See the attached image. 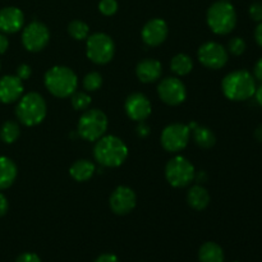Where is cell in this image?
Returning a JSON list of instances; mask_svg holds the SVG:
<instances>
[{
	"instance_id": "3",
	"label": "cell",
	"mask_w": 262,
	"mask_h": 262,
	"mask_svg": "<svg viewBox=\"0 0 262 262\" xmlns=\"http://www.w3.org/2000/svg\"><path fill=\"white\" fill-rule=\"evenodd\" d=\"M43 82L49 92L60 99L72 96L78 86L77 74L71 68L63 66H55L49 69L45 73Z\"/></svg>"
},
{
	"instance_id": "33",
	"label": "cell",
	"mask_w": 262,
	"mask_h": 262,
	"mask_svg": "<svg viewBox=\"0 0 262 262\" xmlns=\"http://www.w3.org/2000/svg\"><path fill=\"white\" fill-rule=\"evenodd\" d=\"M15 262H42L41 258L38 257L36 253L32 252H25L22 255L18 256V258L15 260Z\"/></svg>"
},
{
	"instance_id": "28",
	"label": "cell",
	"mask_w": 262,
	"mask_h": 262,
	"mask_svg": "<svg viewBox=\"0 0 262 262\" xmlns=\"http://www.w3.org/2000/svg\"><path fill=\"white\" fill-rule=\"evenodd\" d=\"M102 84V77L101 74L97 72H91V73L86 74L83 78V87L86 91L94 92L101 87Z\"/></svg>"
},
{
	"instance_id": "21",
	"label": "cell",
	"mask_w": 262,
	"mask_h": 262,
	"mask_svg": "<svg viewBox=\"0 0 262 262\" xmlns=\"http://www.w3.org/2000/svg\"><path fill=\"white\" fill-rule=\"evenodd\" d=\"M95 165L90 160L86 159H81L72 164L71 169H69V174L72 178L77 182H86L95 174Z\"/></svg>"
},
{
	"instance_id": "39",
	"label": "cell",
	"mask_w": 262,
	"mask_h": 262,
	"mask_svg": "<svg viewBox=\"0 0 262 262\" xmlns=\"http://www.w3.org/2000/svg\"><path fill=\"white\" fill-rule=\"evenodd\" d=\"M255 40L258 43V46L262 48V22L258 23V26L255 30Z\"/></svg>"
},
{
	"instance_id": "17",
	"label": "cell",
	"mask_w": 262,
	"mask_h": 262,
	"mask_svg": "<svg viewBox=\"0 0 262 262\" xmlns=\"http://www.w3.org/2000/svg\"><path fill=\"white\" fill-rule=\"evenodd\" d=\"M25 25V14L15 7H7L0 10V31L4 33H15Z\"/></svg>"
},
{
	"instance_id": "26",
	"label": "cell",
	"mask_w": 262,
	"mask_h": 262,
	"mask_svg": "<svg viewBox=\"0 0 262 262\" xmlns=\"http://www.w3.org/2000/svg\"><path fill=\"white\" fill-rule=\"evenodd\" d=\"M68 32L74 40H86L90 35V27L83 20L74 19L68 25Z\"/></svg>"
},
{
	"instance_id": "30",
	"label": "cell",
	"mask_w": 262,
	"mask_h": 262,
	"mask_svg": "<svg viewBox=\"0 0 262 262\" xmlns=\"http://www.w3.org/2000/svg\"><path fill=\"white\" fill-rule=\"evenodd\" d=\"M99 10L104 15H113L118 10V2L117 0H101L99 3Z\"/></svg>"
},
{
	"instance_id": "2",
	"label": "cell",
	"mask_w": 262,
	"mask_h": 262,
	"mask_svg": "<svg viewBox=\"0 0 262 262\" xmlns=\"http://www.w3.org/2000/svg\"><path fill=\"white\" fill-rule=\"evenodd\" d=\"M222 89L225 97L232 101H245L256 92V78L247 71H234L224 77Z\"/></svg>"
},
{
	"instance_id": "7",
	"label": "cell",
	"mask_w": 262,
	"mask_h": 262,
	"mask_svg": "<svg viewBox=\"0 0 262 262\" xmlns=\"http://www.w3.org/2000/svg\"><path fill=\"white\" fill-rule=\"evenodd\" d=\"M87 58L95 64H106L115 54V43L109 35L102 32L94 33L86 38Z\"/></svg>"
},
{
	"instance_id": "36",
	"label": "cell",
	"mask_w": 262,
	"mask_h": 262,
	"mask_svg": "<svg viewBox=\"0 0 262 262\" xmlns=\"http://www.w3.org/2000/svg\"><path fill=\"white\" fill-rule=\"evenodd\" d=\"M141 124L137 127V133L140 137H147L148 133H150V128L145 124L143 122H140Z\"/></svg>"
},
{
	"instance_id": "24",
	"label": "cell",
	"mask_w": 262,
	"mask_h": 262,
	"mask_svg": "<svg viewBox=\"0 0 262 262\" xmlns=\"http://www.w3.org/2000/svg\"><path fill=\"white\" fill-rule=\"evenodd\" d=\"M170 68L177 76H187L193 69V61L187 54H178L171 59Z\"/></svg>"
},
{
	"instance_id": "20",
	"label": "cell",
	"mask_w": 262,
	"mask_h": 262,
	"mask_svg": "<svg viewBox=\"0 0 262 262\" xmlns=\"http://www.w3.org/2000/svg\"><path fill=\"white\" fill-rule=\"evenodd\" d=\"M187 202H188V205L193 210L201 211V210L206 209L207 205L210 204V194L206 188H204L202 186L197 184V186H193L188 191V194H187Z\"/></svg>"
},
{
	"instance_id": "25",
	"label": "cell",
	"mask_w": 262,
	"mask_h": 262,
	"mask_svg": "<svg viewBox=\"0 0 262 262\" xmlns=\"http://www.w3.org/2000/svg\"><path fill=\"white\" fill-rule=\"evenodd\" d=\"M20 135L19 125L17 122H13V120H8L3 124L2 129H0V138H2L3 142L5 143H13L18 140Z\"/></svg>"
},
{
	"instance_id": "31",
	"label": "cell",
	"mask_w": 262,
	"mask_h": 262,
	"mask_svg": "<svg viewBox=\"0 0 262 262\" xmlns=\"http://www.w3.org/2000/svg\"><path fill=\"white\" fill-rule=\"evenodd\" d=\"M250 13L251 19L255 20V22L261 23L262 22V2H255L250 5Z\"/></svg>"
},
{
	"instance_id": "13",
	"label": "cell",
	"mask_w": 262,
	"mask_h": 262,
	"mask_svg": "<svg viewBox=\"0 0 262 262\" xmlns=\"http://www.w3.org/2000/svg\"><path fill=\"white\" fill-rule=\"evenodd\" d=\"M110 209L117 215H127L136 207L137 197L133 189L129 187L119 186L113 191L109 200Z\"/></svg>"
},
{
	"instance_id": "16",
	"label": "cell",
	"mask_w": 262,
	"mask_h": 262,
	"mask_svg": "<svg viewBox=\"0 0 262 262\" xmlns=\"http://www.w3.org/2000/svg\"><path fill=\"white\" fill-rule=\"evenodd\" d=\"M23 95V82L17 76H4L0 78V102L12 104Z\"/></svg>"
},
{
	"instance_id": "4",
	"label": "cell",
	"mask_w": 262,
	"mask_h": 262,
	"mask_svg": "<svg viewBox=\"0 0 262 262\" xmlns=\"http://www.w3.org/2000/svg\"><path fill=\"white\" fill-rule=\"evenodd\" d=\"M206 20L212 32L216 35H228L237 25V13L228 0H220L207 9Z\"/></svg>"
},
{
	"instance_id": "5",
	"label": "cell",
	"mask_w": 262,
	"mask_h": 262,
	"mask_svg": "<svg viewBox=\"0 0 262 262\" xmlns=\"http://www.w3.org/2000/svg\"><path fill=\"white\" fill-rule=\"evenodd\" d=\"M15 115L22 124L27 127L37 125L46 117V102L43 97L37 92H28L19 99Z\"/></svg>"
},
{
	"instance_id": "37",
	"label": "cell",
	"mask_w": 262,
	"mask_h": 262,
	"mask_svg": "<svg viewBox=\"0 0 262 262\" xmlns=\"http://www.w3.org/2000/svg\"><path fill=\"white\" fill-rule=\"evenodd\" d=\"M253 73H255V78L262 82V58L258 59V61L256 63L255 69H253Z\"/></svg>"
},
{
	"instance_id": "10",
	"label": "cell",
	"mask_w": 262,
	"mask_h": 262,
	"mask_svg": "<svg viewBox=\"0 0 262 262\" xmlns=\"http://www.w3.org/2000/svg\"><path fill=\"white\" fill-rule=\"evenodd\" d=\"M49 40H50V32L42 22L33 20L23 28L22 43L26 50L31 53H37L45 49Z\"/></svg>"
},
{
	"instance_id": "6",
	"label": "cell",
	"mask_w": 262,
	"mask_h": 262,
	"mask_svg": "<svg viewBox=\"0 0 262 262\" xmlns=\"http://www.w3.org/2000/svg\"><path fill=\"white\" fill-rule=\"evenodd\" d=\"M107 129V117L99 109L84 110L78 120L77 132L83 140L94 142L101 138Z\"/></svg>"
},
{
	"instance_id": "23",
	"label": "cell",
	"mask_w": 262,
	"mask_h": 262,
	"mask_svg": "<svg viewBox=\"0 0 262 262\" xmlns=\"http://www.w3.org/2000/svg\"><path fill=\"white\" fill-rule=\"evenodd\" d=\"M200 262H224V251L217 243L206 242L200 247Z\"/></svg>"
},
{
	"instance_id": "29",
	"label": "cell",
	"mask_w": 262,
	"mask_h": 262,
	"mask_svg": "<svg viewBox=\"0 0 262 262\" xmlns=\"http://www.w3.org/2000/svg\"><path fill=\"white\" fill-rule=\"evenodd\" d=\"M228 50L233 55H242L246 51V41L242 37H233L228 42Z\"/></svg>"
},
{
	"instance_id": "12",
	"label": "cell",
	"mask_w": 262,
	"mask_h": 262,
	"mask_svg": "<svg viewBox=\"0 0 262 262\" xmlns=\"http://www.w3.org/2000/svg\"><path fill=\"white\" fill-rule=\"evenodd\" d=\"M158 94L161 101L170 106H177L186 100L187 90L181 79L177 77H168L159 83Z\"/></svg>"
},
{
	"instance_id": "38",
	"label": "cell",
	"mask_w": 262,
	"mask_h": 262,
	"mask_svg": "<svg viewBox=\"0 0 262 262\" xmlns=\"http://www.w3.org/2000/svg\"><path fill=\"white\" fill-rule=\"evenodd\" d=\"M8 46H9V41L4 35L0 33V54H4L8 50Z\"/></svg>"
},
{
	"instance_id": "15",
	"label": "cell",
	"mask_w": 262,
	"mask_h": 262,
	"mask_svg": "<svg viewBox=\"0 0 262 262\" xmlns=\"http://www.w3.org/2000/svg\"><path fill=\"white\" fill-rule=\"evenodd\" d=\"M168 33L169 28L165 20L161 19V18H154L143 26L141 36H142V40L146 45L155 48V46L161 45L166 40Z\"/></svg>"
},
{
	"instance_id": "27",
	"label": "cell",
	"mask_w": 262,
	"mask_h": 262,
	"mask_svg": "<svg viewBox=\"0 0 262 262\" xmlns=\"http://www.w3.org/2000/svg\"><path fill=\"white\" fill-rule=\"evenodd\" d=\"M72 106L76 110H87L89 109L90 104H91V96L86 92H78L76 91L74 94H72L71 97Z\"/></svg>"
},
{
	"instance_id": "32",
	"label": "cell",
	"mask_w": 262,
	"mask_h": 262,
	"mask_svg": "<svg viewBox=\"0 0 262 262\" xmlns=\"http://www.w3.org/2000/svg\"><path fill=\"white\" fill-rule=\"evenodd\" d=\"M32 74V69L28 64H20L17 68V77L20 79V81H26L28 79Z\"/></svg>"
},
{
	"instance_id": "14",
	"label": "cell",
	"mask_w": 262,
	"mask_h": 262,
	"mask_svg": "<svg viewBox=\"0 0 262 262\" xmlns=\"http://www.w3.org/2000/svg\"><path fill=\"white\" fill-rule=\"evenodd\" d=\"M125 113L128 118H130L135 122H143L147 119L151 114V102L143 94L136 92L129 95L125 100L124 104Z\"/></svg>"
},
{
	"instance_id": "40",
	"label": "cell",
	"mask_w": 262,
	"mask_h": 262,
	"mask_svg": "<svg viewBox=\"0 0 262 262\" xmlns=\"http://www.w3.org/2000/svg\"><path fill=\"white\" fill-rule=\"evenodd\" d=\"M253 96L256 97V101H257L258 105L262 107V84L260 87H257V89H256V92Z\"/></svg>"
},
{
	"instance_id": "11",
	"label": "cell",
	"mask_w": 262,
	"mask_h": 262,
	"mask_svg": "<svg viewBox=\"0 0 262 262\" xmlns=\"http://www.w3.org/2000/svg\"><path fill=\"white\" fill-rule=\"evenodd\" d=\"M197 55L200 63L209 69H220L228 63L227 49L214 41H209L200 46Z\"/></svg>"
},
{
	"instance_id": "19",
	"label": "cell",
	"mask_w": 262,
	"mask_h": 262,
	"mask_svg": "<svg viewBox=\"0 0 262 262\" xmlns=\"http://www.w3.org/2000/svg\"><path fill=\"white\" fill-rule=\"evenodd\" d=\"M17 178V165L9 158H0V191L7 189Z\"/></svg>"
},
{
	"instance_id": "9",
	"label": "cell",
	"mask_w": 262,
	"mask_h": 262,
	"mask_svg": "<svg viewBox=\"0 0 262 262\" xmlns=\"http://www.w3.org/2000/svg\"><path fill=\"white\" fill-rule=\"evenodd\" d=\"M191 138V128L182 123H173L164 128L161 133V146L168 152L177 154L187 147Z\"/></svg>"
},
{
	"instance_id": "35",
	"label": "cell",
	"mask_w": 262,
	"mask_h": 262,
	"mask_svg": "<svg viewBox=\"0 0 262 262\" xmlns=\"http://www.w3.org/2000/svg\"><path fill=\"white\" fill-rule=\"evenodd\" d=\"M95 262H119V260L113 253H104V255H100Z\"/></svg>"
},
{
	"instance_id": "8",
	"label": "cell",
	"mask_w": 262,
	"mask_h": 262,
	"mask_svg": "<svg viewBox=\"0 0 262 262\" xmlns=\"http://www.w3.org/2000/svg\"><path fill=\"white\" fill-rule=\"evenodd\" d=\"M196 171L194 166L192 165L188 159L183 156H176L170 159L165 166V177L166 181L174 188H183L192 183L194 179Z\"/></svg>"
},
{
	"instance_id": "41",
	"label": "cell",
	"mask_w": 262,
	"mask_h": 262,
	"mask_svg": "<svg viewBox=\"0 0 262 262\" xmlns=\"http://www.w3.org/2000/svg\"><path fill=\"white\" fill-rule=\"evenodd\" d=\"M255 137L257 138V140L260 141V142H262V125H260V127H258L257 129H256Z\"/></svg>"
},
{
	"instance_id": "18",
	"label": "cell",
	"mask_w": 262,
	"mask_h": 262,
	"mask_svg": "<svg viewBox=\"0 0 262 262\" xmlns=\"http://www.w3.org/2000/svg\"><path fill=\"white\" fill-rule=\"evenodd\" d=\"M161 73H163V67L160 61L156 59H145L140 61L136 68V74L143 83L156 82L161 77Z\"/></svg>"
},
{
	"instance_id": "22",
	"label": "cell",
	"mask_w": 262,
	"mask_h": 262,
	"mask_svg": "<svg viewBox=\"0 0 262 262\" xmlns=\"http://www.w3.org/2000/svg\"><path fill=\"white\" fill-rule=\"evenodd\" d=\"M192 130H193V138L194 142L200 146L201 148H211L216 142V137H215L214 132L207 127H201L197 125L196 123H191L188 125Z\"/></svg>"
},
{
	"instance_id": "1",
	"label": "cell",
	"mask_w": 262,
	"mask_h": 262,
	"mask_svg": "<svg viewBox=\"0 0 262 262\" xmlns=\"http://www.w3.org/2000/svg\"><path fill=\"white\" fill-rule=\"evenodd\" d=\"M96 161L107 168H118L128 156V147L117 136H102L94 148Z\"/></svg>"
},
{
	"instance_id": "34",
	"label": "cell",
	"mask_w": 262,
	"mask_h": 262,
	"mask_svg": "<svg viewBox=\"0 0 262 262\" xmlns=\"http://www.w3.org/2000/svg\"><path fill=\"white\" fill-rule=\"evenodd\" d=\"M8 209H9V204H8L7 197L0 192V217L7 214Z\"/></svg>"
}]
</instances>
